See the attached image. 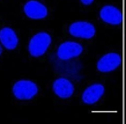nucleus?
Here are the masks:
<instances>
[{"label": "nucleus", "mask_w": 126, "mask_h": 124, "mask_svg": "<svg viewBox=\"0 0 126 124\" xmlns=\"http://www.w3.org/2000/svg\"><path fill=\"white\" fill-rule=\"evenodd\" d=\"M51 41H52L51 36L45 31L36 34L28 44V51H29L30 56L36 57V58L43 56L51 45Z\"/></svg>", "instance_id": "1"}, {"label": "nucleus", "mask_w": 126, "mask_h": 124, "mask_svg": "<svg viewBox=\"0 0 126 124\" xmlns=\"http://www.w3.org/2000/svg\"><path fill=\"white\" fill-rule=\"evenodd\" d=\"M38 93V87L30 80H20L13 86V94L19 100H30Z\"/></svg>", "instance_id": "2"}, {"label": "nucleus", "mask_w": 126, "mask_h": 124, "mask_svg": "<svg viewBox=\"0 0 126 124\" xmlns=\"http://www.w3.org/2000/svg\"><path fill=\"white\" fill-rule=\"evenodd\" d=\"M68 33L73 37L83 38V39H90L95 36L96 29H95V27H94V24H92L90 22L77 21V22H73L68 27Z\"/></svg>", "instance_id": "3"}, {"label": "nucleus", "mask_w": 126, "mask_h": 124, "mask_svg": "<svg viewBox=\"0 0 126 124\" xmlns=\"http://www.w3.org/2000/svg\"><path fill=\"white\" fill-rule=\"evenodd\" d=\"M83 51V47L77 42H64L57 49V57L60 60H68V59L79 57Z\"/></svg>", "instance_id": "4"}, {"label": "nucleus", "mask_w": 126, "mask_h": 124, "mask_svg": "<svg viewBox=\"0 0 126 124\" xmlns=\"http://www.w3.org/2000/svg\"><path fill=\"white\" fill-rule=\"evenodd\" d=\"M122 63V57L117 52H110L102 56L96 64V67L102 73H109L118 69Z\"/></svg>", "instance_id": "5"}, {"label": "nucleus", "mask_w": 126, "mask_h": 124, "mask_svg": "<svg viewBox=\"0 0 126 124\" xmlns=\"http://www.w3.org/2000/svg\"><path fill=\"white\" fill-rule=\"evenodd\" d=\"M99 18L101 20L108 24H112V26H118L122 23L123 21V14L117 7L107 5L103 6L99 11Z\"/></svg>", "instance_id": "6"}, {"label": "nucleus", "mask_w": 126, "mask_h": 124, "mask_svg": "<svg viewBox=\"0 0 126 124\" xmlns=\"http://www.w3.org/2000/svg\"><path fill=\"white\" fill-rule=\"evenodd\" d=\"M23 11L29 19L32 20H42L47 16V8L37 0H29L24 5Z\"/></svg>", "instance_id": "7"}, {"label": "nucleus", "mask_w": 126, "mask_h": 124, "mask_svg": "<svg viewBox=\"0 0 126 124\" xmlns=\"http://www.w3.org/2000/svg\"><path fill=\"white\" fill-rule=\"evenodd\" d=\"M104 92H105V88L102 84H92L83 90L82 97H81L82 102L86 105H95L103 96Z\"/></svg>", "instance_id": "8"}, {"label": "nucleus", "mask_w": 126, "mask_h": 124, "mask_svg": "<svg viewBox=\"0 0 126 124\" xmlns=\"http://www.w3.org/2000/svg\"><path fill=\"white\" fill-rule=\"evenodd\" d=\"M53 93L60 99H68L74 93V86L66 78H58L52 85Z\"/></svg>", "instance_id": "9"}, {"label": "nucleus", "mask_w": 126, "mask_h": 124, "mask_svg": "<svg viewBox=\"0 0 126 124\" xmlns=\"http://www.w3.org/2000/svg\"><path fill=\"white\" fill-rule=\"evenodd\" d=\"M0 41H1V44L8 50L15 49L17 47V43H19L15 31L8 27H5L0 30Z\"/></svg>", "instance_id": "10"}, {"label": "nucleus", "mask_w": 126, "mask_h": 124, "mask_svg": "<svg viewBox=\"0 0 126 124\" xmlns=\"http://www.w3.org/2000/svg\"><path fill=\"white\" fill-rule=\"evenodd\" d=\"M80 1H81V4H83V5H86V6H88V5L93 4V1H94V0H80Z\"/></svg>", "instance_id": "11"}, {"label": "nucleus", "mask_w": 126, "mask_h": 124, "mask_svg": "<svg viewBox=\"0 0 126 124\" xmlns=\"http://www.w3.org/2000/svg\"><path fill=\"white\" fill-rule=\"evenodd\" d=\"M1 53H2V49H1V45H0V56H1Z\"/></svg>", "instance_id": "12"}]
</instances>
